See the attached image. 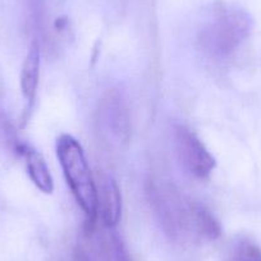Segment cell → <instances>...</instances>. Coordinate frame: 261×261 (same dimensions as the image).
<instances>
[{"mask_svg":"<svg viewBox=\"0 0 261 261\" xmlns=\"http://www.w3.org/2000/svg\"><path fill=\"white\" fill-rule=\"evenodd\" d=\"M251 26V17L242 8L219 4L200 27L199 47L212 59H227L247 39Z\"/></svg>","mask_w":261,"mask_h":261,"instance_id":"7a4b0ae2","label":"cell"},{"mask_svg":"<svg viewBox=\"0 0 261 261\" xmlns=\"http://www.w3.org/2000/svg\"><path fill=\"white\" fill-rule=\"evenodd\" d=\"M17 150L23 156L26 163L27 174L37 190L44 193H51L54 190V180L44 156L37 150L24 144L17 145Z\"/></svg>","mask_w":261,"mask_h":261,"instance_id":"9c48e42d","label":"cell"},{"mask_svg":"<svg viewBox=\"0 0 261 261\" xmlns=\"http://www.w3.org/2000/svg\"><path fill=\"white\" fill-rule=\"evenodd\" d=\"M174 149L183 169L197 179H205L215 169L214 156L199 136L186 125L178 124L173 130Z\"/></svg>","mask_w":261,"mask_h":261,"instance_id":"277c9868","label":"cell"},{"mask_svg":"<svg viewBox=\"0 0 261 261\" xmlns=\"http://www.w3.org/2000/svg\"><path fill=\"white\" fill-rule=\"evenodd\" d=\"M100 127L115 142H125L130 134V117L124 96L117 90L108 92L100 101Z\"/></svg>","mask_w":261,"mask_h":261,"instance_id":"5b68a950","label":"cell"},{"mask_svg":"<svg viewBox=\"0 0 261 261\" xmlns=\"http://www.w3.org/2000/svg\"><path fill=\"white\" fill-rule=\"evenodd\" d=\"M147 195L162 229L172 240L214 241L222 234L219 222L204 205L174 188L151 183Z\"/></svg>","mask_w":261,"mask_h":261,"instance_id":"6da1fadb","label":"cell"},{"mask_svg":"<svg viewBox=\"0 0 261 261\" xmlns=\"http://www.w3.org/2000/svg\"><path fill=\"white\" fill-rule=\"evenodd\" d=\"M40 64H41V50L37 42H32L27 51L21 69V91L26 101L24 108V120L34 108L37 95L40 80Z\"/></svg>","mask_w":261,"mask_h":261,"instance_id":"52a82bcc","label":"cell"},{"mask_svg":"<svg viewBox=\"0 0 261 261\" xmlns=\"http://www.w3.org/2000/svg\"><path fill=\"white\" fill-rule=\"evenodd\" d=\"M94 255L95 261H132L122 238L115 228L104 227V230L94 240L92 236H84Z\"/></svg>","mask_w":261,"mask_h":261,"instance_id":"ba28073f","label":"cell"},{"mask_svg":"<svg viewBox=\"0 0 261 261\" xmlns=\"http://www.w3.org/2000/svg\"><path fill=\"white\" fill-rule=\"evenodd\" d=\"M97 215L102 225L115 228L122 217V195L117 182L112 177H102L96 185Z\"/></svg>","mask_w":261,"mask_h":261,"instance_id":"8992f818","label":"cell"},{"mask_svg":"<svg viewBox=\"0 0 261 261\" xmlns=\"http://www.w3.org/2000/svg\"><path fill=\"white\" fill-rule=\"evenodd\" d=\"M234 261H261V250L253 243L242 241L236 247Z\"/></svg>","mask_w":261,"mask_h":261,"instance_id":"30bf717a","label":"cell"},{"mask_svg":"<svg viewBox=\"0 0 261 261\" xmlns=\"http://www.w3.org/2000/svg\"><path fill=\"white\" fill-rule=\"evenodd\" d=\"M57 156L67 185L84 212V234H90L96 227L97 195L84 147L71 135H62L57 140Z\"/></svg>","mask_w":261,"mask_h":261,"instance_id":"3957f363","label":"cell"}]
</instances>
